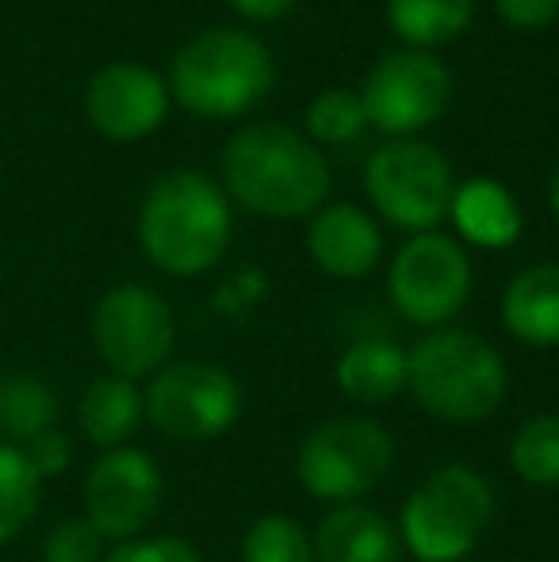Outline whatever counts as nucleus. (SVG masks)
<instances>
[{
  "mask_svg": "<svg viewBox=\"0 0 559 562\" xmlns=\"http://www.w3.org/2000/svg\"><path fill=\"white\" fill-rule=\"evenodd\" d=\"M463 562H479V559H463Z\"/></svg>",
  "mask_w": 559,
  "mask_h": 562,
  "instance_id": "2f4dec72",
  "label": "nucleus"
},
{
  "mask_svg": "<svg viewBox=\"0 0 559 562\" xmlns=\"http://www.w3.org/2000/svg\"><path fill=\"white\" fill-rule=\"evenodd\" d=\"M548 203H552V215H556V223H559V169H556V177H552V188H548Z\"/></svg>",
  "mask_w": 559,
  "mask_h": 562,
  "instance_id": "7c9ffc66",
  "label": "nucleus"
},
{
  "mask_svg": "<svg viewBox=\"0 0 559 562\" xmlns=\"http://www.w3.org/2000/svg\"><path fill=\"white\" fill-rule=\"evenodd\" d=\"M406 360V391L425 414L448 425L487 422L510 391L502 352L471 329H429Z\"/></svg>",
  "mask_w": 559,
  "mask_h": 562,
  "instance_id": "7ed1b4c3",
  "label": "nucleus"
},
{
  "mask_svg": "<svg viewBox=\"0 0 559 562\" xmlns=\"http://www.w3.org/2000/svg\"><path fill=\"white\" fill-rule=\"evenodd\" d=\"M452 74L425 50H395L372 66L360 92V104L372 126L395 134H418L433 119L445 112Z\"/></svg>",
  "mask_w": 559,
  "mask_h": 562,
  "instance_id": "f8f14e48",
  "label": "nucleus"
},
{
  "mask_svg": "<svg viewBox=\"0 0 559 562\" xmlns=\"http://www.w3.org/2000/svg\"><path fill=\"white\" fill-rule=\"evenodd\" d=\"M146 422L177 445H208L231 432L246 406L242 383L215 360H177L149 375Z\"/></svg>",
  "mask_w": 559,
  "mask_h": 562,
  "instance_id": "0eeeda50",
  "label": "nucleus"
},
{
  "mask_svg": "<svg viewBox=\"0 0 559 562\" xmlns=\"http://www.w3.org/2000/svg\"><path fill=\"white\" fill-rule=\"evenodd\" d=\"M23 456H27L31 471H35L43 482L62 479V474L69 471V463H74V440H69V432L51 429V432H43V437L31 440V445H23Z\"/></svg>",
  "mask_w": 559,
  "mask_h": 562,
  "instance_id": "cd10ccee",
  "label": "nucleus"
},
{
  "mask_svg": "<svg viewBox=\"0 0 559 562\" xmlns=\"http://www.w3.org/2000/svg\"><path fill=\"white\" fill-rule=\"evenodd\" d=\"M277 81L269 46L238 27H211L188 38L169 66V89L192 115L234 119L269 97Z\"/></svg>",
  "mask_w": 559,
  "mask_h": 562,
  "instance_id": "20e7f679",
  "label": "nucleus"
},
{
  "mask_svg": "<svg viewBox=\"0 0 559 562\" xmlns=\"http://www.w3.org/2000/svg\"><path fill=\"white\" fill-rule=\"evenodd\" d=\"M85 513L81 517L108 543L138 540L157 520L165 502L161 467L149 451L123 445L100 451V459L85 474Z\"/></svg>",
  "mask_w": 559,
  "mask_h": 562,
  "instance_id": "9b49d317",
  "label": "nucleus"
},
{
  "mask_svg": "<svg viewBox=\"0 0 559 562\" xmlns=\"http://www.w3.org/2000/svg\"><path fill=\"white\" fill-rule=\"evenodd\" d=\"M388 295L411 326L445 329L471 299V260L463 245L437 229L406 237L391 260Z\"/></svg>",
  "mask_w": 559,
  "mask_h": 562,
  "instance_id": "9d476101",
  "label": "nucleus"
},
{
  "mask_svg": "<svg viewBox=\"0 0 559 562\" xmlns=\"http://www.w3.org/2000/svg\"><path fill=\"white\" fill-rule=\"evenodd\" d=\"M510 467L529 486H559V414H537L510 437Z\"/></svg>",
  "mask_w": 559,
  "mask_h": 562,
  "instance_id": "5701e85b",
  "label": "nucleus"
},
{
  "mask_svg": "<svg viewBox=\"0 0 559 562\" xmlns=\"http://www.w3.org/2000/svg\"><path fill=\"white\" fill-rule=\"evenodd\" d=\"M306 252L334 280H365L380 265L383 237L368 211L353 207V203H329L311 215Z\"/></svg>",
  "mask_w": 559,
  "mask_h": 562,
  "instance_id": "4468645a",
  "label": "nucleus"
},
{
  "mask_svg": "<svg viewBox=\"0 0 559 562\" xmlns=\"http://www.w3.org/2000/svg\"><path fill=\"white\" fill-rule=\"evenodd\" d=\"M448 215L476 249H510L522 237V207L494 180H468L456 188Z\"/></svg>",
  "mask_w": 559,
  "mask_h": 562,
  "instance_id": "6ab92c4d",
  "label": "nucleus"
},
{
  "mask_svg": "<svg viewBox=\"0 0 559 562\" xmlns=\"http://www.w3.org/2000/svg\"><path fill=\"white\" fill-rule=\"evenodd\" d=\"M142 422H146V394L135 379L100 375L77 398V429L89 445L104 451L131 445Z\"/></svg>",
  "mask_w": 559,
  "mask_h": 562,
  "instance_id": "a211bd4d",
  "label": "nucleus"
},
{
  "mask_svg": "<svg viewBox=\"0 0 559 562\" xmlns=\"http://www.w3.org/2000/svg\"><path fill=\"white\" fill-rule=\"evenodd\" d=\"M365 192L391 226L429 234L452 207V165L418 138H395L368 157Z\"/></svg>",
  "mask_w": 559,
  "mask_h": 562,
  "instance_id": "6e6552de",
  "label": "nucleus"
},
{
  "mask_svg": "<svg viewBox=\"0 0 559 562\" xmlns=\"http://www.w3.org/2000/svg\"><path fill=\"white\" fill-rule=\"evenodd\" d=\"M226 192L265 218H306L329 195V165L306 134L249 123L223 149Z\"/></svg>",
  "mask_w": 559,
  "mask_h": 562,
  "instance_id": "f257e3e1",
  "label": "nucleus"
},
{
  "mask_svg": "<svg viewBox=\"0 0 559 562\" xmlns=\"http://www.w3.org/2000/svg\"><path fill=\"white\" fill-rule=\"evenodd\" d=\"M502 326L529 348L559 345V265H533L506 283Z\"/></svg>",
  "mask_w": 559,
  "mask_h": 562,
  "instance_id": "f3484780",
  "label": "nucleus"
},
{
  "mask_svg": "<svg viewBox=\"0 0 559 562\" xmlns=\"http://www.w3.org/2000/svg\"><path fill=\"white\" fill-rule=\"evenodd\" d=\"M314 562H399L403 540L383 513L360 505H334L311 532Z\"/></svg>",
  "mask_w": 559,
  "mask_h": 562,
  "instance_id": "2eb2a0df",
  "label": "nucleus"
},
{
  "mask_svg": "<svg viewBox=\"0 0 559 562\" xmlns=\"http://www.w3.org/2000/svg\"><path fill=\"white\" fill-rule=\"evenodd\" d=\"M62 398L35 371H12L0 379V437L4 445H31L43 432L58 429Z\"/></svg>",
  "mask_w": 559,
  "mask_h": 562,
  "instance_id": "aec40b11",
  "label": "nucleus"
},
{
  "mask_svg": "<svg viewBox=\"0 0 559 562\" xmlns=\"http://www.w3.org/2000/svg\"><path fill=\"white\" fill-rule=\"evenodd\" d=\"M406 348L388 337H365L353 340L342 356H337V391L357 406H383V402L399 398L406 391Z\"/></svg>",
  "mask_w": 559,
  "mask_h": 562,
  "instance_id": "dca6fc26",
  "label": "nucleus"
},
{
  "mask_svg": "<svg viewBox=\"0 0 559 562\" xmlns=\"http://www.w3.org/2000/svg\"><path fill=\"white\" fill-rule=\"evenodd\" d=\"M395 463V440L372 417H329L295 451L299 486L334 505H360Z\"/></svg>",
  "mask_w": 559,
  "mask_h": 562,
  "instance_id": "423d86ee",
  "label": "nucleus"
},
{
  "mask_svg": "<svg viewBox=\"0 0 559 562\" xmlns=\"http://www.w3.org/2000/svg\"><path fill=\"white\" fill-rule=\"evenodd\" d=\"M85 115L104 138H146L169 115V89L154 69L135 66V61H115L89 81Z\"/></svg>",
  "mask_w": 559,
  "mask_h": 562,
  "instance_id": "ddd939ff",
  "label": "nucleus"
},
{
  "mask_svg": "<svg viewBox=\"0 0 559 562\" xmlns=\"http://www.w3.org/2000/svg\"><path fill=\"white\" fill-rule=\"evenodd\" d=\"M231 207L223 188L192 169L165 172L138 211V245L165 276H203L231 245Z\"/></svg>",
  "mask_w": 559,
  "mask_h": 562,
  "instance_id": "f03ea898",
  "label": "nucleus"
},
{
  "mask_svg": "<svg viewBox=\"0 0 559 562\" xmlns=\"http://www.w3.org/2000/svg\"><path fill=\"white\" fill-rule=\"evenodd\" d=\"M476 0H388V20L411 50L456 38L471 23Z\"/></svg>",
  "mask_w": 559,
  "mask_h": 562,
  "instance_id": "412c9836",
  "label": "nucleus"
},
{
  "mask_svg": "<svg viewBox=\"0 0 559 562\" xmlns=\"http://www.w3.org/2000/svg\"><path fill=\"white\" fill-rule=\"evenodd\" d=\"M291 4H295V0H231L234 12L246 15V20H257V23L280 20V15L291 12Z\"/></svg>",
  "mask_w": 559,
  "mask_h": 562,
  "instance_id": "c756f323",
  "label": "nucleus"
},
{
  "mask_svg": "<svg viewBox=\"0 0 559 562\" xmlns=\"http://www.w3.org/2000/svg\"><path fill=\"white\" fill-rule=\"evenodd\" d=\"M494 8L517 31H540L559 15V0H494Z\"/></svg>",
  "mask_w": 559,
  "mask_h": 562,
  "instance_id": "c85d7f7f",
  "label": "nucleus"
},
{
  "mask_svg": "<svg viewBox=\"0 0 559 562\" xmlns=\"http://www.w3.org/2000/svg\"><path fill=\"white\" fill-rule=\"evenodd\" d=\"M499 502L487 474L445 463L399 509V540L418 562H463L491 528Z\"/></svg>",
  "mask_w": 559,
  "mask_h": 562,
  "instance_id": "39448f33",
  "label": "nucleus"
},
{
  "mask_svg": "<svg viewBox=\"0 0 559 562\" xmlns=\"http://www.w3.org/2000/svg\"><path fill=\"white\" fill-rule=\"evenodd\" d=\"M104 543L85 517H62L43 536V562H104Z\"/></svg>",
  "mask_w": 559,
  "mask_h": 562,
  "instance_id": "a878e982",
  "label": "nucleus"
},
{
  "mask_svg": "<svg viewBox=\"0 0 559 562\" xmlns=\"http://www.w3.org/2000/svg\"><path fill=\"white\" fill-rule=\"evenodd\" d=\"M104 562H203L200 548L185 536H138V540L112 543Z\"/></svg>",
  "mask_w": 559,
  "mask_h": 562,
  "instance_id": "bb28decb",
  "label": "nucleus"
},
{
  "mask_svg": "<svg viewBox=\"0 0 559 562\" xmlns=\"http://www.w3.org/2000/svg\"><path fill=\"white\" fill-rule=\"evenodd\" d=\"M306 138L314 146H345V142H357L368 126L365 104H360L357 92H345V89H329L318 92V97L306 104Z\"/></svg>",
  "mask_w": 559,
  "mask_h": 562,
  "instance_id": "393cba45",
  "label": "nucleus"
},
{
  "mask_svg": "<svg viewBox=\"0 0 559 562\" xmlns=\"http://www.w3.org/2000/svg\"><path fill=\"white\" fill-rule=\"evenodd\" d=\"M89 334L104 368L138 383L169 363L177 348V314L154 288L120 283L97 299Z\"/></svg>",
  "mask_w": 559,
  "mask_h": 562,
  "instance_id": "1a4fd4ad",
  "label": "nucleus"
},
{
  "mask_svg": "<svg viewBox=\"0 0 559 562\" xmlns=\"http://www.w3.org/2000/svg\"><path fill=\"white\" fill-rule=\"evenodd\" d=\"M43 479L31 471L23 448L0 440V548L20 540L38 517Z\"/></svg>",
  "mask_w": 559,
  "mask_h": 562,
  "instance_id": "4be33fe9",
  "label": "nucleus"
},
{
  "mask_svg": "<svg viewBox=\"0 0 559 562\" xmlns=\"http://www.w3.org/2000/svg\"><path fill=\"white\" fill-rule=\"evenodd\" d=\"M242 562H314V540L288 513H265L246 528Z\"/></svg>",
  "mask_w": 559,
  "mask_h": 562,
  "instance_id": "b1692460",
  "label": "nucleus"
}]
</instances>
